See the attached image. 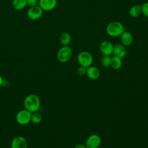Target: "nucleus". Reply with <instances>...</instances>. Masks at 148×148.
<instances>
[{
  "instance_id": "obj_1",
  "label": "nucleus",
  "mask_w": 148,
  "mask_h": 148,
  "mask_svg": "<svg viewBox=\"0 0 148 148\" xmlns=\"http://www.w3.org/2000/svg\"><path fill=\"white\" fill-rule=\"evenodd\" d=\"M24 106L26 110L31 113L38 110L40 106V100L39 97L34 94L27 96L24 101Z\"/></svg>"
},
{
  "instance_id": "obj_2",
  "label": "nucleus",
  "mask_w": 148,
  "mask_h": 148,
  "mask_svg": "<svg viewBox=\"0 0 148 148\" xmlns=\"http://www.w3.org/2000/svg\"><path fill=\"white\" fill-rule=\"evenodd\" d=\"M124 31L123 24L118 21H114L109 23L106 27V34L112 37L120 36Z\"/></svg>"
},
{
  "instance_id": "obj_3",
  "label": "nucleus",
  "mask_w": 148,
  "mask_h": 148,
  "mask_svg": "<svg viewBox=\"0 0 148 148\" xmlns=\"http://www.w3.org/2000/svg\"><path fill=\"white\" fill-rule=\"evenodd\" d=\"M72 56V50L71 48L68 46L61 47L58 51L57 58L59 62L65 63L68 62Z\"/></svg>"
},
{
  "instance_id": "obj_4",
  "label": "nucleus",
  "mask_w": 148,
  "mask_h": 148,
  "mask_svg": "<svg viewBox=\"0 0 148 148\" xmlns=\"http://www.w3.org/2000/svg\"><path fill=\"white\" fill-rule=\"evenodd\" d=\"M77 62L80 66L88 68L91 66L93 62V57L91 54L86 51H81L77 56Z\"/></svg>"
},
{
  "instance_id": "obj_5",
  "label": "nucleus",
  "mask_w": 148,
  "mask_h": 148,
  "mask_svg": "<svg viewBox=\"0 0 148 148\" xmlns=\"http://www.w3.org/2000/svg\"><path fill=\"white\" fill-rule=\"evenodd\" d=\"M31 113L25 109L18 111L16 116V120L18 124L24 125L28 124L31 121Z\"/></svg>"
},
{
  "instance_id": "obj_6",
  "label": "nucleus",
  "mask_w": 148,
  "mask_h": 148,
  "mask_svg": "<svg viewBox=\"0 0 148 148\" xmlns=\"http://www.w3.org/2000/svg\"><path fill=\"white\" fill-rule=\"evenodd\" d=\"M101 144V137L97 134H92L87 138L85 146L86 148H98Z\"/></svg>"
},
{
  "instance_id": "obj_7",
  "label": "nucleus",
  "mask_w": 148,
  "mask_h": 148,
  "mask_svg": "<svg viewBox=\"0 0 148 148\" xmlns=\"http://www.w3.org/2000/svg\"><path fill=\"white\" fill-rule=\"evenodd\" d=\"M43 10L38 5L30 7L27 12V16L31 20H36L39 19L43 14Z\"/></svg>"
},
{
  "instance_id": "obj_8",
  "label": "nucleus",
  "mask_w": 148,
  "mask_h": 148,
  "mask_svg": "<svg viewBox=\"0 0 148 148\" xmlns=\"http://www.w3.org/2000/svg\"><path fill=\"white\" fill-rule=\"evenodd\" d=\"M113 44L109 40H103L99 45V50L102 56H110L113 54Z\"/></svg>"
},
{
  "instance_id": "obj_9",
  "label": "nucleus",
  "mask_w": 148,
  "mask_h": 148,
  "mask_svg": "<svg viewBox=\"0 0 148 148\" xmlns=\"http://www.w3.org/2000/svg\"><path fill=\"white\" fill-rule=\"evenodd\" d=\"M39 6L43 10L51 11L54 9L57 3V0H39Z\"/></svg>"
},
{
  "instance_id": "obj_10",
  "label": "nucleus",
  "mask_w": 148,
  "mask_h": 148,
  "mask_svg": "<svg viewBox=\"0 0 148 148\" xmlns=\"http://www.w3.org/2000/svg\"><path fill=\"white\" fill-rule=\"evenodd\" d=\"M27 140L21 136L15 137L11 143V148H27Z\"/></svg>"
},
{
  "instance_id": "obj_11",
  "label": "nucleus",
  "mask_w": 148,
  "mask_h": 148,
  "mask_svg": "<svg viewBox=\"0 0 148 148\" xmlns=\"http://www.w3.org/2000/svg\"><path fill=\"white\" fill-rule=\"evenodd\" d=\"M113 56L117 57L121 59H123L127 55V50L125 46L121 44H116L114 46L113 54Z\"/></svg>"
},
{
  "instance_id": "obj_12",
  "label": "nucleus",
  "mask_w": 148,
  "mask_h": 148,
  "mask_svg": "<svg viewBox=\"0 0 148 148\" xmlns=\"http://www.w3.org/2000/svg\"><path fill=\"white\" fill-rule=\"evenodd\" d=\"M86 75L91 80H96L100 76L101 73L99 69L95 66H90L87 68Z\"/></svg>"
},
{
  "instance_id": "obj_13",
  "label": "nucleus",
  "mask_w": 148,
  "mask_h": 148,
  "mask_svg": "<svg viewBox=\"0 0 148 148\" xmlns=\"http://www.w3.org/2000/svg\"><path fill=\"white\" fill-rule=\"evenodd\" d=\"M121 43L124 46H128L133 42V36L128 31H124L120 36Z\"/></svg>"
},
{
  "instance_id": "obj_14",
  "label": "nucleus",
  "mask_w": 148,
  "mask_h": 148,
  "mask_svg": "<svg viewBox=\"0 0 148 148\" xmlns=\"http://www.w3.org/2000/svg\"><path fill=\"white\" fill-rule=\"evenodd\" d=\"M123 65V62H122V59L113 56L111 57V61H110V66L114 69V70H117L119 69Z\"/></svg>"
},
{
  "instance_id": "obj_15",
  "label": "nucleus",
  "mask_w": 148,
  "mask_h": 148,
  "mask_svg": "<svg viewBox=\"0 0 148 148\" xmlns=\"http://www.w3.org/2000/svg\"><path fill=\"white\" fill-rule=\"evenodd\" d=\"M141 13V6L139 5H134L129 10V14L133 18L138 17Z\"/></svg>"
},
{
  "instance_id": "obj_16",
  "label": "nucleus",
  "mask_w": 148,
  "mask_h": 148,
  "mask_svg": "<svg viewBox=\"0 0 148 148\" xmlns=\"http://www.w3.org/2000/svg\"><path fill=\"white\" fill-rule=\"evenodd\" d=\"M27 5V0H13V8L16 10H21Z\"/></svg>"
},
{
  "instance_id": "obj_17",
  "label": "nucleus",
  "mask_w": 148,
  "mask_h": 148,
  "mask_svg": "<svg viewBox=\"0 0 148 148\" xmlns=\"http://www.w3.org/2000/svg\"><path fill=\"white\" fill-rule=\"evenodd\" d=\"M60 41L63 46H68L71 41V35L66 32H62L60 35Z\"/></svg>"
},
{
  "instance_id": "obj_18",
  "label": "nucleus",
  "mask_w": 148,
  "mask_h": 148,
  "mask_svg": "<svg viewBox=\"0 0 148 148\" xmlns=\"http://www.w3.org/2000/svg\"><path fill=\"white\" fill-rule=\"evenodd\" d=\"M42 120V114L38 112V111L31 113V121H32L34 124H39Z\"/></svg>"
},
{
  "instance_id": "obj_19",
  "label": "nucleus",
  "mask_w": 148,
  "mask_h": 148,
  "mask_svg": "<svg viewBox=\"0 0 148 148\" xmlns=\"http://www.w3.org/2000/svg\"><path fill=\"white\" fill-rule=\"evenodd\" d=\"M111 61L110 56H103L101 59V64L105 68L110 66Z\"/></svg>"
},
{
  "instance_id": "obj_20",
  "label": "nucleus",
  "mask_w": 148,
  "mask_h": 148,
  "mask_svg": "<svg viewBox=\"0 0 148 148\" xmlns=\"http://www.w3.org/2000/svg\"><path fill=\"white\" fill-rule=\"evenodd\" d=\"M141 6L142 13L146 17H148V2H144Z\"/></svg>"
},
{
  "instance_id": "obj_21",
  "label": "nucleus",
  "mask_w": 148,
  "mask_h": 148,
  "mask_svg": "<svg viewBox=\"0 0 148 148\" xmlns=\"http://www.w3.org/2000/svg\"><path fill=\"white\" fill-rule=\"evenodd\" d=\"M86 72H87V68H85L82 66H80L77 70V74L80 76H83L86 75Z\"/></svg>"
},
{
  "instance_id": "obj_22",
  "label": "nucleus",
  "mask_w": 148,
  "mask_h": 148,
  "mask_svg": "<svg viewBox=\"0 0 148 148\" xmlns=\"http://www.w3.org/2000/svg\"><path fill=\"white\" fill-rule=\"evenodd\" d=\"M27 5H28L30 7L36 6L38 3V0H27Z\"/></svg>"
},
{
  "instance_id": "obj_23",
  "label": "nucleus",
  "mask_w": 148,
  "mask_h": 148,
  "mask_svg": "<svg viewBox=\"0 0 148 148\" xmlns=\"http://www.w3.org/2000/svg\"><path fill=\"white\" fill-rule=\"evenodd\" d=\"M74 148H86V147L83 144H77L74 147Z\"/></svg>"
},
{
  "instance_id": "obj_24",
  "label": "nucleus",
  "mask_w": 148,
  "mask_h": 148,
  "mask_svg": "<svg viewBox=\"0 0 148 148\" xmlns=\"http://www.w3.org/2000/svg\"><path fill=\"white\" fill-rule=\"evenodd\" d=\"M3 79H2V76L0 75V86H2V83H3Z\"/></svg>"
},
{
  "instance_id": "obj_25",
  "label": "nucleus",
  "mask_w": 148,
  "mask_h": 148,
  "mask_svg": "<svg viewBox=\"0 0 148 148\" xmlns=\"http://www.w3.org/2000/svg\"><path fill=\"white\" fill-rule=\"evenodd\" d=\"M77 1H81V0H77Z\"/></svg>"
}]
</instances>
